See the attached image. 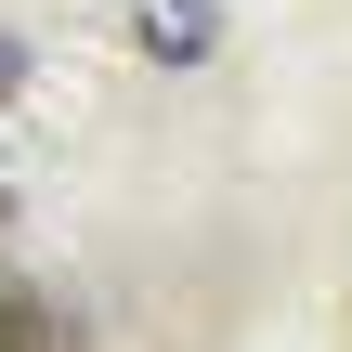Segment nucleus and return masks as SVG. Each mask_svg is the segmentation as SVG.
Returning a JSON list of instances; mask_svg holds the SVG:
<instances>
[{
	"label": "nucleus",
	"instance_id": "1",
	"mask_svg": "<svg viewBox=\"0 0 352 352\" xmlns=\"http://www.w3.org/2000/svg\"><path fill=\"white\" fill-rule=\"evenodd\" d=\"M131 26H144V52H157V65L222 52V13H209V0H131Z\"/></svg>",
	"mask_w": 352,
	"mask_h": 352
},
{
	"label": "nucleus",
	"instance_id": "2",
	"mask_svg": "<svg viewBox=\"0 0 352 352\" xmlns=\"http://www.w3.org/2000/svg\"><path fill=\"white\" fill-rule=\"evenodd\" d=\"M0 352H78V314L52 287H0Z\"/></svg>",
	"mask_w": 352,
	"mask_h": 352
},
{
	"label": "nucleus",
	"instance_id": "3",
	"mask_svg": "<svg viewBox=\"0 0 352 352\" xmlns=\"http://www.w3.org/2000/svg\"><path fill=\"white\" fill-rule=\"evenodd\" d=\"M0 91H26V39H0Z\"/></svg>",
	"mask_w": 352,
	"mask_h": 352
},
{
	"label": "nucleus",
	"instance_id": "4",
	"mask_svg": "<svg viewBox=\"0 0 352 352\" xmlns=\"http://www.w3.org/2000/svg\"><path fill=\"white\" fill-rule=\"evenodd\" d=\"M0 222H13V170H0Z\"/></svg>",
	"mask_w": 352,
	"mask_h": 352
}]
</instances>
